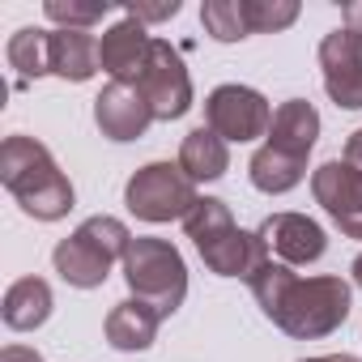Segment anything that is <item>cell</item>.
I'll return each instance as SVG.
<instances>
[{
	"label": "cell",
	"mask_w": 362,
	"mask_h": 362,
	"mask_svg": "<svg viewBox=\"0 0 362 362\" xmlns=\"http://www.w3.org/2000/svg\"><path fill=\"white\" fill-rule=\"evenodd\" d=\"M311 197L341 226V235L362 239V170L345 158H332L311 170Z\"/></svg>",
	"instance_id": "8"
},
{
	"label": "cell",
	"mask_w": 362,
	"mask_h": 362,
	"mask_svg": "<svg viewBox=\"0 0 362 362\" xmlns=\"http://www.w3.org/2000/svg\"><path fill=\"white\" fill-rule=\"evenodd\" d=\"M43 13H47V22H56L60 30H90V26H98V22L111 13V5H107V0H103V5H77V0H47Z\"/></svg>",
	"instance_id": "22"
},
{
	"label": "cell",
	"mask_w": 362,
	"mask_h": 362,
	"mask_svg": "<svg viewBox=\"0 0 362 362\" xmlns=\"http://www.w3.org/2000/svg\"><path fill=\"white\" fill-rule=\"evenodd\" d=\"M294 18H298V0H247V26H252V35L286 30Z\"/></svg>",
	"instance_id": "23"
},
{
	"label": "cell",
	"mask_w": 362,
	"mask_h": 362,
	"mask_svg": "<svg viewBox=\"0 0 362 362\" xmlns=\"http://www.w3.org/2000/svg\"><path fill=\"white\" fill-rule=\"evenodd\" d=\"M201 22H205V35L218 39V43H239V39L252 35V26H247V0H205Z\"/></svg>",
	"instance_id": "21"
},
{
	"label": "cell",
	"mask_w": 362,
	"mask_h": 362,
	"mask_svg": "<svg viewBox=\"0 0 362 362\" xmlns=\"http://www.w3.org/2000/svg\"><path fill=\"white\" fill-rule=\"evenodd\" d=\"M197 184L184 175L179 162H149L141 166L128 188H124V205L141 218V222H184L197 209Z\"/></svg>",
	"instance_id": "6"
},
{
	"label": "cell",
	"mask_w": 362,
	"mask_h": 362,
	"mask_svg": "<svg viewBox=\"0 0 362 362\" xmlns=\"http://www.w3.org/2000/svg\"><path fill=\"white\" fill-rule=\"evenodd\" d=\"M247 175H252V184H256L260 192L281 197V192H290V188L303 184L307 166H298V162H290V158H281V153H273V149L260 145V149L252 153V162H247Z\"/></svg>",
	"instance_id": "20"
},
{
	"label": "cell",
	"mask_w": 362,
	"mask_h": 362,
	"mask_svg": "<svg viewBox=\"0 0 362 362\" xmlns=\"http://www.w3.org/2000/svg\"><path fill=\"white\" fill-rule=\"evenodd\" d=\"M124 13L136 18L141 26H145V22H170V18L179 13V0H166V5H128Z\"/></svg>",
	"instance_id": "24"
},
{
	"label": "cell",
	"mask_w": 362,
	"mask_h": 362,
	"mask_svg": "<svg viewBox=\"0 0 362 362\" xmlns=\"http://www.w3.org/2000/svg\"><path fill=\"white\" fill-rule=\"evenodd\" d=\"M184 230L192 239V247L201 252L205 269L218 273V277H252L269 256V247L260 243V235H247L235 226L230 218V205L218 201V197H201L197 209L184 218Z\"/></svg>",
	"instance_id": "3"
},
{
	"label": "cell",
	"mask_w": 362,
	"mask_h": 362,
	"mask_svg": "<svg viewBox=\"0 0 362 362\" xmlns=\"http://www.w3.org/2000/svg\"><path fill=\"white\" fill-rule=\"evenodd\" d=\"M269 124H273V107L252 86H218L205 98V128H214L226 145L269 136Z\"/></svg>",
	"instance_id": "7"
},
{
	"label": "cell",
	"mask_w": 362,
	"mask_h": 362,
	"mask_svg": "<svg viewBox=\"0 0 362 362\" xmlns=\"http://www.w3.org/2000/svg\"><path fill=\"white\" fill-rule=\"evenodd\" d=\"M149 60H153V35L128 13L98 39V64H103V73H111V81L141 86Z\"/></svg>",
	"instance_id": "11"
},
{
	"label": "cell",
	"mask_w": 362,
	"mask_h": 362,
	"mask_svg": "<svg viewBox=\"0 0 362 362\" xmlns=\"http://www.w3.org/2000/svg\"><path fill=\"white\" fill-rule=\"evenodd\" d=\"M349 273H354V281H358V286H362V252H358V256H354V264H349Z\"/></svg>",
	"instance_id": "29"
},
{
	"label": "cell",
	"mask_w": 362,
	"mask_h": 362,
	"mask_svg": "<svg viewBox=\"0 0 362 362\" xmlns=\"http://www.w3.org/2000/svg\"><path fill=\"white\" fill-rule=\"evenodd\" d=\"M345 162L362 170V128H358V132H349V141H345Z\"/></svg>",
	"instance_id": "26"
},
{
	"label": "cell",
	"mask_w": 362,
	"mask_h": 362,
	"mask_svg": "<svg viewBox=\"0 0 362 362\" xmlns=\"http://www.w3.org/2000/svg\"><path fill=\"white\" fill-rule=\"evenodd\" d=\"M320 141V111L307 103V98H290L273 111V124H269V136H264V149L307 166V153L315 149Z\"/></svg>",
	"instance_id": "14"
},
{
	"label": "cell",
	"mask_w": 362,
	"mask_h": 362,
	"mask_svg": "<svg viewBox=\"0 0 362 362\" xmlns=\"http://www.w3.org/2000/svg\"><path fill=\"white\" fill-rule=\"evenodd\" d=\"M47 39H52V30L22 26V30L5 43V60H9V69H18L22 81H39V77L52 73V64H47Z\"/></svg>",
	"instance_id": "19"
},
{
	"label": "cell",
	"mask_w": 362,
	"mask_h": 362,
	"mask_svg": "<svg viewBox=\"0 0 362 362\" xmlns=\"http://www.w3.org/2000/svg\"><path fill=\"white\" fill-rule=\"evenodd\" d=\"M256 235L269 247V256H277V264H315L328 252L324 226L311 222L307 214H273L260 222Z\"/></svg>",
	"instance_id": "12"
},
{
	"label": "cell",
	"mask_w": 362,
	"mask_h": 362,
	"mask_svg": "<svg viewBox=\"0 0 362 362\" xmlns=\"http://www.w3.org/2000/svg\"><path fill=\"white\" fill-rule=\"evenodd\" d=\"M47 64H52V77L90 81L103 69L98 64V39L90 30H52V39H47Z\"/></svg>",
	"instance_id": "15"
},
{
	"label": "cell",
	"mask_w": 362,
	"mask_h": 362,
	"mask_svg": "<svg viewBox=\"0 0 362 362\" xmlns=\"http://www.w3.org/2000/svg\"><path fill=\"white\" fill-rule=\"evenodd\" d=\"M141 94L153 107V119H179L192 107V77L188 64L166 39H153V60L141 77Z\"/></svg>",
	"instance_id": "9"
},
{
	"label": "cell",
	"mask_w": 362,
	"mask_h": 362,
	"mask_svg": "<svg viewBox=\"0 0 362 362\" xmlns=\"http://www.w3.org/2000/svg\"><path fill=\"white\" fill-rule=\"evenodd\" d=\"M158 324H162V315H158L149 303H141V298H124V303H115V307L107 311L103 332H107L111 349H128V354H132V349H149V345H153Z\"/></svg>",
	"instance_id": "16"
},
{
	"label": "cell",
	"mask_w": 362,
	"mask_h": 362,
	"mask_svg": "<svg viewBox=\"0 0 362 362\" xmlns=\"http://www.w3.org/2000/svg\"><path fill=\"white\" fill-rule=\"evenodd\" d=\"M94 124L107 141H136L145 136V128L153 124V107L141 94V86H124L111 81L98 98H94Z\"/></svg>",
	"instance_id": "13"
},
{
	"label": "cell",
	"mask_w": 362,
	"mask_h": 362,
	"mask_svg": "<svg viewBox=\"0 0 362 362\" xmlns=\"http://www.w3.org/2000/svg\"><path fill=\"white\" fill-rule=\"evenodd\" d=\"M303 362H358L354 354H324V358H303Z\"/></svg>",
	"instance_id": "28"
},
{
	"label": "cell",
	"mask_w": 362,
	"mask_h": 362,
	"mask_svg": "<svg viewBox=\"0 0 362 362\" xmlns=\"http://www.w3.org/2000/svg\"><path fill=\"white\" fill-rule=\"evenodd\" d=\"M0 362H43L39 349H26V345H5L0 349Z\"/></svg>",
	"instance_id": "25"
},
{
	"label": "cell",
	"mask_w": 362,
	"mask_h": 362,
	"mask_svg": "<svg viewBox=\"0 0 362 362\" xmlns=\"http://www.w3.org/2000/svg\"><path fill=\"white\" fill-rule=\"evenodd\" d=\"M0 184L18 197V205L35 222H60V218H69V209L77 201L69 175L56 166L52 149L22 132L5 136V145H0Z\"/></svg>",
	"instance_id": "2"
},
{
	"label": "cell",
	"mask_w": 362,
	"mask_h": 362,
	"mask_svg": "<svg viewBox=\"0 0 362 362\" xmlns=\"http://www.w3.org/2000/svg\"><path fill=\"white\" fill-rule=\"evenodd\" d=\"M0 315L13 332H35L47 324L52 315V286L43 277H22L5 290V303H0Z\"/></svg>",
	"instance_id": "18"
},
{
	"label": "cell",
	"mask_w": 362,
	"mask_h": 362,
	"mask_svg": "<svg viewBox=\"0 0 362 362\" xmlns=\"http://www.w3.org/2000/svg\"><path fill=\"white\" fill-rule=\"evenodd\" d=\"M124 281H128L132 298L149 303L162 320L175 315L188 298V264H184V256H179L175 243L153 239V235H136L128 243Z\"/></svg>",
	"instance_id": "5"
},
{
	"label": "cell",
	"mask_w": 362,
	"mask_h": 362,
	"mask_svg": "<svg viewBox=\"0 0 362 362\" xmlns=\"http://www.w3.org/2000/svg\"><path fill=\"white\" fill-rule=\"evenodd\" d=\"M179 166H184V175L192 184H209V179H222L230 170V149L214 128L201 124V128H192L184 136V145H179Z\"/></svg>",
	"instance_id": "17"
},
{
	"label": "cell",
	"mask_w": 362,
	"mask_h": 362,
	"mask_svg": "<svg viewBox=\"0 0 362 362\" xmlns=\"http://www.w3.org/2000/svg\"><path fill=\"white\" fill-rule=\"evenodd\" d=\"M260 311L294 341H315L337 332L349 320V281L337 273L320 277H298L290 264L264 260L247 277Z\"/></svg>",
	"instance_id": "1"
},
{
	"label": "cell",
	"mask_w": 362,
	"mask_h": 362,
	"mask_svg": "<svg viewBox=\"0 0 362 362\" xmlns=\"http://www.w3.org/2000/svg\"><path fill=\"white\" fill-rule=\"evenodd\" d=\"M128 243H132L128 226H124L119 218L98 214V218H86L69 239L56 243L52 264H56V273H60L69 286H77V290H98V286L111 277V264L128 256Z\"/></svg>",
	"instance_id": "4"
},
{
	"label": "cell",
	"mask_w": 362,
	"mask_h": 362,
	"mask_svg": "<svg viewBox=\"0 0 362 362\" xmlns=\"http://www.w3.org/2000/svg\"><path fill=\"white\" fill-rule=\"evenodd\" d=\"M345 26L362 35V5H349V9H345Z\"/></svg>",
	"instance_id": "27"
},
{
	"label": "cell",
	"mask_w": 362,
	"mask_h": 362,
	"mask_svg": "<svg viewBox=\"0 0 362 362\" xmlns=\"http://www.w3.org/2000/svg\"><path fill=\"white\" fill-rule=\"evenodd\" d=\"M320 69H324V90L337 107L362 111V35L341 26L324 35L320 43Z\"/></svg>",
	"instance_id": "10"
}]
</instances>
